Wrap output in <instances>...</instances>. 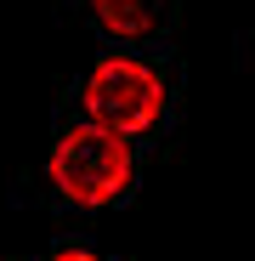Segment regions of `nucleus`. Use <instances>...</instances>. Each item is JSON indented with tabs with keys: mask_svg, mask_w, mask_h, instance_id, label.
<instances>
[{
	"mask_svg": "<svg viewBox=\"0 0 255 261\" xmlns=\"http://www.w3.org/2000/svg\"><path fill=\"white\" fill-rule=\"evenodd\" d=\"M131 142L114 137L102 125H74L57 137L46 176L68 204H114L125 188H131Z\"/></svg>",
	"mask_w": 255,
	"mask_h": 261,
	"instance_id": "1",
	"label": "nucleus"
},
{
	"mask_svg": "<svg viewBox=\"0 0 255 261\" xmlns=\"http://www.w3.org/2000/svg\"><path fill=\"white\" fill-rule=\"evenodd\" d=\"M85 114H91V125L131 142L164 114V80L136 57H102L85 80Z\"/></svg>",
	"mask_w": 255,
	"mask_h": 261,
	"instance_id": "2",
	"label": "nucleus"
},
{
	"mask_svg": "<svg viewBox=\"0 0 255 261\" xmlns=\"http://www.w3.org/2000/svg\"><path fill=\"white\" fill-rule=\"evenodd\" d=\"M159 6H164V0H91L97 23L114 29V34H148L159 23Z\"/></svg>",
	"mask_w": 255,
	"mask_h": 261,
	"instance_id": "3",
	"label": "nucleus"
},
{
	"mask_svg": "<svg viewBox=\"0 0 255 261\" xmlns=\"http://www.w3.org/2000/svg\"><path fill=\"white\" fill-rule=\"evenodd\" d=\"M51 261H102V255H91V250H57Z\"/></svg>",
	"mask_w": 255,
	"mask_h": 261,
	"instance_id": "4",
	"label": "nucleus"
}]
</instances>
